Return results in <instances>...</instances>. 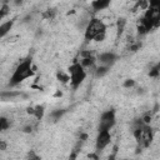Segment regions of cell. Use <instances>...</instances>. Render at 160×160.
Masks as SVG:
<instances>
[{
    "label": "cell",
    "mask_w": 160,
    "mask_h": 160,
    "mask_svg": "<svg viewBox=\"0 0 160 160\" xmlns=\"http://www.w3.org/2000/svg\"><path fill=\"white\" fill-rule=\"evenodd\" d=\"M134 84H135V81H134V80H128V81H125L124 86H125V88H129V86H132Z\"/></svg>",
    "instance_id": "cell-15"
},
{
    "label": "cell",
    "mask_w": 160,
    "mask_h": 160,
    "mask_svg": "<svg viewBox=\"0 0 160 160\" xmlns=\"http://www.w3.org/2000/svg\"><path fill=\"white\" fill-rule=\"evenodd\" d=\"M111 140V135H110V130H99L96 140H95V146L98 150H104Z\"/></svg>",
    "instance_id": "cell-6"
},
{
    "label": "cell",
    "mask_w": 160,
    "mask_h": 160,
    "mask_svg": "<svg viewBox=\"0 0 160 160\" xmlns=\"http://www.w3.org/2000/svg\"><path fill=\"white\" fill-rule=\"evenodd\" d=\"M9 12H10V8H9V5H8V4H2V6H1V12H0V18L4 19Z\"/></svg>",
    "instance_id": "cell-14"
},
{
    "label": "cell",
    "mask_w": 160,
    "mask_h": 160,
    "mask_svg": "<svg viewBox=\"0 0 160 160\" xmlns=\"http://www.w3.org/2000/svg\"><path fill=\"white\" fill-rule=\"evenodd\" d=\"M152 29V26L150 25V22L142 16L141 19H139V21L136 22V30H138V34L139 35H145L148 34L150 30Z\"/></svg>",
    "instance_id": "cell-8"
},
{
    "label": "cell",
    "mask_w": 160,
    "mask_h": 160,
    "mask_svg": "<svg viewBox=\"0 0 160 160\" xmlns=\"http://www.w3.org/2000/svg\"><path fill=\"white\" fill-rule=\"evenodd\" d=\"M125 25H126V20L125 19H119L118 22H116V28H118V35H121L124 29H125Z\"/></svg>",
    "instance_id": "cell-12"
},
{
    "label": "cell",
    "mask_w": 160,
    "mask_h": 160,
    "mask_svg": "<svg viewBox=\"0 0 160 160\" xmlns=\"http://www.w3.org/2000/svg\"><path fill=\"white\" fill-rule=\"evenodd\" d=\"M115 122H116L115 111L114 110L104 111L99 120V130H110L115 125Z\"/></svg>",
    "instance_id": "cell-5"
},
{
    "label": "cell",
    "mask_w": 160,
    "mask_h": 160,
    "mask_svg": "<svg viewBox=\"0 0 160 160\" xmlns=\"http://www.w3.org/2000/svg\"><path fill=\"white\" fill-rule=\"evenodd\" d=\"M111 0H94L91 2V6L95 11H101V10H105L106 8H109Z\"/></svg>",
    "instance_id": "cell-9"
},
{
    "label": "cell",
    "mask_w": 160,
    "mask_h": 160,
    "mask_svg": "<svg viewBox=\"0 0 160 160\" xmlns=\"http://www.w3.org/2000/svg\"><path fill=\"white\" fill-rule=\"evenodd\" d=\"M116 60V55L114 52H110V51H106V52H101L99 56H98V61H99V65H104V66H109L112 65Z\"/></svg>",
    "instance_id": "cell-7"
},
{
    "label": "cell",
    "mask_w": 160,
    "mask_h": 160,
    "mask_svg": "<svg viewBox=\"0 0 160 160\" xmlns=\"http://www.w3.org/2000/svg\"><path fill=\"white\" fill-rule=\"evenodd\" d=\"M31 59L28 58L22 61H20V64L15 68L11 78H10V85L11 86H15L20 82H22L24 80L29 79L34 74V70H32V65H31Z\"/></svg>",
    "instance_id": "cell-3"
},
{
    "label": "cell",
    "mask_w": 160,
    "mask_h": 160,
    "mask_svg": "<svg viewBox=\"0 0 160 160\" xmlns=\"http://www.w3.org/2000/svg\"><path fill=\"white\" fill-rule=\"evenodd\" d=\"M149 4H160V0H148Z\"/></svg>",
    "instance_id": "cell-16"
},
{
    "label": "cell",
    "mask_w": 160,
    "mask_h": 160,
    "mask_svg": "<svg viewBox=\"0 0 160 160\" xmlns=\"http://www.w3.org/2000/svg\"><path fill=\"white\" fill-rule=\"evenodd\" d=\"M108 71H109V66L99 65V66L95 68V76H96V78H101V76H104Z\"/></svg>",
    "instance_id": "cell-11"
},
{
    "label": "cell",
    "mask_w": 160,
    "mask_h": 160,
    "mask_svg": "<svg viewBox=\"0 0 160 160\" xmlns=\"http://www.w3.org/2000/svg\"><path fill=\"white\" fill-rule=\"evenodd\" d=\"M12 25H14V20H8V21L1 22V25H0V36L1 38H5L6 34L11 30Z\"/></svg>",
    "instance_id": "cell-10"
},
{
    "label": "cell",
    "mask_w": 160,
    "mask_h": 160,
    "mask_svg": "<svg viewBox=\"0 0 160 160\" xmlns=\"http://www.w3.org/2000/svg\"><path fill=\"white\" fill-rule=\"evenodd\" d=\"M132 134H134V138H135L138 145L140 148H142V149L150 146V144L152 141V138H154L152 129L150 128L149 124H145L142 120H139L135 124Z\"/></svg>",
    "instance_id": "cell-2"
},
{
    "label": "cell",
    "mask_w": 160,
    "mask_h": 160,
    "mask_svg": "<svg viewBox=\"0 0 160 160\" xmlns=\"http://www.w3.org/2000/svg\"><path fill=\"white\" fill-rule=\"evenodd\" d=\"M85 40L90 41H102L106 38V24L98 18H92L89 20L86 28H85V32H84Z\"/></svg>",
    "instance_id": "cell-1"
},
{
    "label": "cell",
    "mask_w": 160,
    "mask_h": 160,
    "mask_svg": "<svg viewBox=\"0 0 160 160\" xmlns=\"http://www.w3.org/2000/svg\"><path fill=\"white\" fill-rule=\"evenodd\" d=\"M9 126H10L9 120H8L5 116H1V118H0V129H1V131H5Z\"/></svg>",
    "instance_id": "cell-13"
},
{
    "label": "cell",
    "mask_w": 160,
    "mask_h": 160,
    "mask_svg": "<svg viewBox=\"0 0 160 160\" xmlns=\"http://www.w3.org/2000/svg\"><path fill=\"white\" fill-rule=\"evenodd\" d=\"M69 76H70V84H71L72 89H78L86 78L85 68L80 62L71 64L69 68Z\"/></svg>",
    "instance_id": "cell-4"
}]
</instances>
